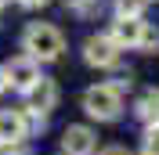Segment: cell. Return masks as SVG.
<instances>
[{
    "instance_id": "cell-1",
    "label": "cell",
    "mask_w": 159,
    "mask_h": 155,
    "mask_svg": "<svg viewBox=\"0 0 159 155\" xmlns=\"http://www.w3.org/2000/svg\"><path fill=\"white\" fill-rule=\"evenodd\" d=\"M22 51H25L33 61H54V58H61V51H65V36H61V29H54L51 22H33L29 29L22 33Z\"/></svg>"
},
{
    "instance_id": "cell-2",
    "label": "cell",
    "mask_w": 159,
    "mask_h": 155,
    "mask_svg": "<svg viewBox=\"0 0 159 155\" xmlns=\"http://www.w3.org/2000/svg\"><path fill=\"white\" fill-rule=\"evenodd\" d=\"M83 108H87L90 119H98V123H112L119 116V108H123V94H119L112 83H98V87H90L83 94Z\"/></svg>"
},
{
    "instance_id": "cell-3",
    "label": "cell",
    "mask_w": 159,
    "mask_h": 155,
    "mask_svg": "<svg viewBox=\"0 0 159 155\" xmlns=\"http://www.w3.org/2000/svg\"><path fill=\"white\" fill-rule=\"evenodd\" d=\"M4 79H7L11 90H22V94H29L33 87L40 83V65L29 58V54H22V58H11L4 65Z\"/></svg>"
},
{
    "instance_id": "cell-4",
    "label": "cell",
    "mask_w": 159,
    "mask_h": 155,
    "mask_svg": "<svg viewBox=\"0 0 159 155\" xmlns=\"http://www.w3.org/2000/svg\"><path fill=\"white\" fill-rule=\"evenodd\" d=\"M119 58V47L112 36H90L87 43H83V61L94 69H112Z\"/></svg>"
},
{
    "instance_id": "cell-5",
    "label": "cell",
    "mask_w": 159,
    "mask_h": 155,
    "mask_svg": "<svg viewBox=\"0 0 159 155\" xmlns=\"http://www.w3.org/2000/svg\"><path fill=\"white\" fill-rule=\"evenodd\" d=\"M94 130L90 126H69L65 134H61V152L65 155H90L94 152Z\"/></svg>"
},
{
    "instance_id": "cell-6",
    "label": "cell",
    "mask_w": 159,
    "mask_h": 155,
    "mask_svg": "<svg viewBox=\"0 0 159 155\" xmlns=\"http://www.w3.org/2000/svg\"><path fill=\"white\" fill-rule=\"evenodd\" d=\"M112 40H116V47H141V36H145V22L141 18H116L112 22Z\"/></svg>"
},
{
    "instance_id": "cell-7",
    "label": "cell",
    "mask_w": 159,
    "mask_h": 155,
    "mask_svg": "<svg viewBox=\"0 0 159 155\" xmlns=\"http://www.w3.org/2000/svg\"><path fill=\"white\" fill-rule=\"evenodd\" d=\"M54 105H58V87H54L51 79L40 76V83L29 90V112H36V116H47Z\"/></svg>"
},
{
    "instance_id": "cell-8",
    "label": "cell",
    "mask_w": 159,
    "mask_h": 155,
    "mask_svg": "<svg viewBox=\"0 0 159 155\" xmlns=\"http://www.w3.org/2000/svg\"><path fill=\"white\" fill-rule=\"evenodd\" d=\"M25 134H29V126H25L22 112H0V144H18Z\"/></svg>"
},
{
    "instance_id": "cell-9",
    "label": "cell",
    "mask_w": 159,
    "mask_h": 155,
    "mask_svg": "<svg viewBox=\"0 0 159 155\" xmlns=\"http://www.w3.org/2000/svg\"><path fill=\"white\" fill-rule=\"evenodd\" d=\"M138 116L145 119L148 126H156V123H159V90L141 94V101H138Z\"/></svg>"
},
{
    "instance_id": "cell-10",
    "label": "cell",
    "mask_w": 159,
    "mask_h": 155,
    "mask_svg": "<svg viewBox=\"0 0 159 155\" xmlns=\"http://www.w3.org/2000/svg\"><path fill=\"white\" fill-rule=\"evenodd\" d=\"M65 7L72 15H80V18H94L101 11V0H65Z\"/></svg>"
},
{
    "instance_id": "cell-11",
    "label": "cell",
    "mask_w": 159,
    "mask_h": 155,
    "mask_svg": "<svg viewBox=\"0 0 159 155\" xmlns=\"http://www.w3.org/2000/svg\"><path fill=\"white\" fill-rule=\"evenodd\" d=\"M145 4L148 0H116V11H119V18H141Z\"/></svg>"
},
{
    "instance_id": "cell-12",
    "label": "cell",
    "mask_w": 159,
    "mask_h": 155,
    "mask_svg": "<svg viewBox=\"0 0 159 155\" xmlns=\"http://www.w3.org/2000/svg\"><path fill=\"white\" fill-rule=\"evenodd\" d=\"M138 51H159V29L145 25V36H141V47Z\"/></svg>"
},
{
    "instance_id": "cell-13",
    "label": "cell",
    "mask_w": 159,
    "mask_h": 155,
    "mask_svg": "<svg viewBox=\"0 0 159 155\" xmlns=\"http://www.w3.org/2000/svg\"><path fill=\"white\" fill-rule=\"evenodd\" d=\"M145 148L159 155V123H156V126H148V137H145Z\"/></svg>"
},
{
    "instance_id": "cell-14",
    "label": "cell",
    "mask_w": 159,
    "mask_h": 155,
    "mask_svg": "<svg viewBox=\"0 0 159 155\" xmlns=\"http://www.w3.org/2000/svg\"><path fill=\"white\" fill-rule=\"evenodd\" d=\"M98 155H130V152H127V148H119V144H109V148H101Z\"/></svg>"
},
{
    "instance_id": "cell-15",
    "label": "cell",
    "mask_w": 159,
    "mask_h": 155,
    "mask_svg": "<svg viewBox=\"0 0 159 155\" xmlns=\"http://www.w3.org/2000/svg\"><path fill=\"white\" fill-rule=\"evenodd\" d=\"M0 155H25L18 144H0Z\"/></svg>"
},
{
    "instance_id": "cell-16",
    "label": "cell",
    "mask_w": 159,
    "mask_h": 155,
    "mask_svg": "<svg viewBox=\"0 0 159 155\" xmlns=\"http://www.w3.org/2000/svg\"><path fill=\"white\" fill-rule=\"evenodd\" d=\"M18 4H22V7H29V11H33V7H43V4H51V0H18Z\"/></svg>"
},
{
    "instance_id": "cell-17",
    "label": "cell",
    "mask_w": 159,
    "mask_h": 155,
    "mask_svg": "<svg viewBox=\"0 0 159 155\" xmlns=\"http://www.w3.org/2000/svg\"><path fill=\"white\" fill-rule=\"evenodd\" d=\"M4 87H7V79H4V69H0V94H4Z\"/></svg>"
},
{
    "instance_id": "cell-18",
    "label": "cell",
    "mask_w": 159,
    "mask_h": 155,
    "mask_svg": "<svg viewBox=\"0 0 159 155\" xmlns=\"http://www.w3.org/2000/svg\"><path fill=\"white\" fill-rule=\"evenodd\" d=\"M141 155H156V152H148V148H145V152H141Z\"/></svg>"
},
{
    "instance_id": "cell-19",
    "label": "cell",
    "mask_w": 159,
    "mask_h": 155,
    "mask_svg": "<svg viewBox=\"0 0 159 155\" xmlns=\"http://www.w3.org/2000/svg\"><path fill=\"white\" fill-rule=\"evenodd\" d=\"M4 4H7V0H0V7H4Z\"/></svg>"
}]
</instances>
